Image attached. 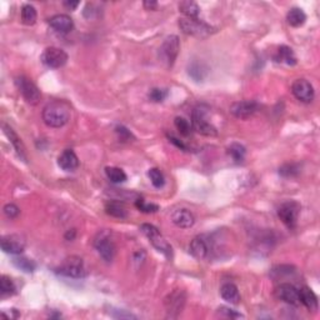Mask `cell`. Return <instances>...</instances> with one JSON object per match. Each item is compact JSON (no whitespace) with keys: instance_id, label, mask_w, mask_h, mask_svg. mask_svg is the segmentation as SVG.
<instances>
[{"instance_id":"obj_21","label":"cell","mask_w":320,"mask_h":320,"mask_svg":"<svg viewBox=\"0 0 320 320\" xmlns=\"http://www.w3.org/2000/svg\"><path fill=\"white\" fill-rule=\"evenodd\" d=\"M220 295L224 300L230 304H239V301H240V294H239L238 286L233 283L224 284L220 288Z\"/></svg>"},{"instance_id":"obj_4","label":"cell","mask_w":320,"mask_h":320,"mask_svg":"<svg viewBox=\"0 0 320 320\" xmlns=\"http://www.w3.org/2000/svg\"><path fill=\"white\" fill-rule=\"evenodd\" d=\"M180 50V42L176 35H169L164 39L163 44L160 45L158 57L161 64L165 68H171L175 63L176 57Z\"/></svg>"},{"instance_id":"obj_2","label":"cell","mask_w":320,"mask_h":320,"mask_svg":"<svg viewBox=\"0 0 320 320\" xmlns=\"http://www.w3.org/2000/svg\"><path fill=\"white\" fill-rule=\"evenodd\" d=\"M140 230H142V233L149 239L152 245L154 246L158 251L163 253L168 259L173 258V248H171L170 244L166 241V239L164 238L163 234L160 233L159 229H158L157 226L152 225V224H142V225H140Z\"/></svg>"},{"instance_id":"obj_34","label":"cell","mask_w":320,"mask_h":320,"mask_svg":"<svg viewBox=\"0 0 320 320\" xmlns=\"http://www.w3.org/2000/svg\"><path fill=\"white\" fill-rule=\"evenodd\" d=\"M174 124H175L176 130L180 133L183 137H188L191 132V128L190 124H189L188 120L183 117H176L175 120H174Z\"/></svg>"},{"instance_id":"obj_33","label":"cell","mask_w":320,"mask_h":320,"mask_svg":"<svg viewBox=\"0 0 320 320\" xmlns=\"http://www.w3.org/2000/svg\"><path fill=\"white\" fill-rule=\"evenodd\" d=\"M148 176H149L150 181H152V184L155 186V188L158 189L163 188L164 184H165V178H164L163 173H161L158 168L149 169V171H148Z\"/></svg>"},{"instance_id":"obj_38","label":"cell","mask_w":320,"mask_h":320,"mask_svg":"<svg viewBox=\"0 0 320 320\" xmlns=\"http://www.w3.org/2000/svg\"><path fill=\"white\" fill-rule=\"evenodd\" d=\"M4 214L9 219H15L20 214V209L15 204H7L4 206Z\"/></svg>"},{"instance_id":"obj_10","label":"cell","mask_w":320,"mask_h":320,"mask_svg":"<svg viewBox=\"0 0 320 320\" xmlns=\"http://www.w3.org/2000/svg\"><path fill=\"white\" fill-rule=\"evenodd\" d=\"M40 60L45 67L50 68V69H59L67 64L68 54L60 48L50 47L43 52Z\"/></svg>"},{"instance_id":"obj_18","label":"cell","mask_w":320,"mask_h":320,"mask_svg":"<svg viewBox=\"0 0 320 320\" xmlns=\"http://www.w3.org/2000/svg\"><path fill=\"white\" fill-rule=\"evenodd\" d=\"M58 165L65 171H74L79 166V159L72 149H67L58 158Z\"/></svg>"},{"instance_id":"obj_40","label":"cell","mask_w":320,"mask_h":320,"mask_svg":"<svg viewBox=\"0 0 320 320\" xmlns=\"http://www.w3.org/2000/svg\"><path fill=\"white\" fill-rule=\"evenodd\" d=\"M115 130H117V133L119 134V138L122 140H129L130 138H132V133H130L127 128L118 127Z\"/></svg>"},{"instance_id":"obj_12","label":"cell","mask_w":320,"mask_h":320,"mask_svg":"<svg viewBox=\"0 0 320 320\" xmlns=\"http://www.w3.org/2000/svg\"><path fill=\"white\" fill-rule=\"evenodd\" d=\"M291 92L301 103H311L314 99L313 85L305 79H296L291 85Z\"/></svg>"},{"instance_id":"obj_35","label":"cell","mask_w":320,"mask_h":320,"mask_svg":"<svg viewBox=\"0 0 320 320\" xmlns=\"http://www.w3.org/2000/svg\"><path fill=\"white\" fill-rule=\"evenodd\" d=\"M135 206H137L140 211H143V213H155V211L159 210V205L153 203H147V201L142 198L137 199Z\"/></svg>"},{"instance_id":"obj_32","label":"cell","mask_w":320,"mask_h":320,"mask_svg":"<svg viewBox=\"0 0 320 320\" xmlns=\"http://www.w3.org/2000/svg\"><path fill=\"white\" fill-rule=\"evenodd\" d=\"M17 290V286H15L14 281L7 275H3L0 278V291H2L3 295H13Z\"/></svg>"},{"instance_id":"obj_24","label":"cell","mask_w":320,"mask_h":320,"mask_svg":"<svg viewBox=\"0 0 320 320\" xmlns=\"http://www.w3.org/2000/svg\"><path fill=\"white\" fill-rule=\"evenodd\" d=\"M188 74L193 78L195 82H203L208 74V68L203 63L194 62L188 67Z\"/></svg>"},{"instance_id":"obj_36","label":"cell","mask_w":320,"mask_h":320,"mask_svg":"<svg viewBox=\"0 0 320 320\" xmlns=\"http://www.w3.org/2000/svg\"><path fill=\"white\" fill-rule=\"evenodd\" d=\"M299 171L300 170H299V166L296 164H285L279 169V174L284 178H291V176L298 175Z\"/></svg>"},{"instance_id":"obj_16","label":"cell","mask_w":320,"mask_h":320,"mask_svg":"<svg viewBox=\"0 0 320 320\" xmlns=\"http://www.w3.org/2000/svg\"><path fill=\"white\" fill-rule=\"evenodd\" d=\"M49 25L58 33H63V34H67L70 33L74 28V23L73 19L69 15L65 14H58L54 15L53 18H50Z\"/></svg>"},{"instance_id":"obj_11","label":"cell","mask_w":320,"mask_h":320,"mask_svg":"<svg viewBox=\"0 0 320 320\" xmlns=\"http://www.w3.org/2000/svg\"><path fill=\"white\" fill-rule=\"evenodd\" d=\"M25 246H27V240L20 234H9L2 238V249L8 254H13V255L22 254Z\"/></svg>"},{"instance_id":"obj_15","label":"cell","mask_w":320,"mask_h":320,"mask_svg":"<svg viewBox=\"0 0 320 320\" xmlns=\"http://www.w3.org/2000/svg\"><path fill=\"white\" fill-rule=\"evenodd\" d=\"M276 296L280 300L285 301V303L290 304V305H299L300 304V299H299V289L291 285L289 283H283L276 288Z\"/></svg>"},{"instance_id":"obj_41","label":"cell","mask_w":320,"mask_h":320,"mask_svg":"<svg viewBox=\"0 0 320 320\" xmlns=\"http://www.w3.org/2000/svg\"><path fill=\"white\" fill-rule=\"evenodd\" d=\"M169 140H170V142L173 143V144H175L176 147H178V148H180V149H183V150H186V149H188V148H186V145H185V144H183V143H181L180 140L176 139V138H174L173 135H169Z\"/></svg>"},{"instance_id":"obj_20","label":"cell","mask_w":320,"mask_h":320,"mask_svg":"<svg viewBox=\"0 0 320 320\" xmlns=\"http://www.w3.org/2000/svg\"><path fill=\"white\" fill-rule=\"evenodd\" d=\"M3 129H4V133H5V135L8 137V139L10 140V143H12L13 147H14L18 157H19L23 161H27V153H25V147H24V144H23L22 139L18 137L17 133H15L14 130H13L12 128L9 127V125L3 124Z\"/></svg>"},{"instance_id":"obj_7","label":"cell","mask_w":320,"mask_h":320,"mask_svg":"<svg viewBox=\"0 0 320 320\" xmlns=\"http://www.w3.org/2000/svg\"><path fill=\"white\" fill-rule=\"evenodd\" d=\"M59 273L62 275L69 276V278H74V279H79V278H84L87 275V269H85L84 261L80 256H68L63 264L60 265V268L58 269Z\"/></svg>"},{"instance_id":"obj_13","label":"cell","mask_w":320,"mask_h":320,"mask_svg":"<svg viewBox=\"0 0 320 320\" xmlns=\"http://www.w3.org/2000/svg\"><path fill=\"white\" fill-rule=\"evenodd\" d=\"M259 109V104L255 100H241L230 105V113L239 119H246L255 114Z\"/></svg>"},{"instance_id":"obj_23","label":"cell","mask_w":320,"mask_h":320,"mask_svg":"<svg viewBox=\"0 0 320 320\" xmlns=\"http://www.w3.org/2000/svg\"><path fill=\"white\" fill-rule=\"evenodd\" d=\"M105 211H107V214H109L110 216H114V218L118 219H124L128 216L127 209H125V206L123 205L120 201L112 200L109 201V203H107V205H105Z\"/></svg>"},{"instance_id":"obj_26","label":"cell","mask_w":320,"mask_h":320,"mask_svg":"<svg viewBox=\"0 0 320 320\" xmlns=\"http://www.w3.org/2000/svg\"><path fill=\"white\" fill-rule=\"evenodd\" d=\"M275 59L278 60V62L285 63L286 65H290V67H293V65L296 64V58L295 55H294L293 49L286 47V45H281V47L279 48Z\"/></svg>"},{"instance_id":"obj_5","label":"cell","mask_w":320,"mask_h":320,"mask_svg":"<svg viewBox=\"0 0 320 320\" xmlns=\"http://www.w3.org/2000/svg\"><path fill=\"white\" fill-rule=\"evenodd\" d=\"M206 113H208L206 105H198L194 108L193 114H191V124H193L194 130L198 132L199 134L205 135V137H215L218 132H216V128L206 120Z\"/></svg>"},{"instance_id":"obj_9","label":"cell","mask_w":320,"mask_h":320,"mask_svg":"<svg viewBox=\"0 0 320 320\" xmlns=\"http://www.w3.org/2000/svg\"><path fill=\"white\" fill-rule=\"evenodd\" d=\"M301 206L300 204L296 203L294 200L285 201L281 204L278 209V215L280 220L285 224L288 228L293 229L295 228L296 223H298L299 214H300Z\"/></svg>"},{"instance_id":"obj_25","label":"cell","mask_w":320,"mask_h":320,"mask_svg":"<svg viewBox=\"0 0 320 320\" xmlns=\"http://www.w3.org/2000/svg\"><path fill=\"white\" fill-rule=\"evenodd\" d=\"M286 20H288V23L291 27L299 28L305 23L306 15L305 13L303 12V9H300V8H293V9H290L288 12Z\"/></svg>"},{"instance_id":"obj_44","label":"cell","mask_w":320,"mask_h":320,"mask_svg":"<svg viewBox=\"0 0 320 320\" xmlns=\"http://www.w3.org/2000/svg\"><path fill=\"white\" fill-rule=\"evenodd\" d=\"M75 235H77V230H75V229H72V230L67 231V234H65V239L69 241H72V240H74Z\"/></svg>"},{"instance_id":"obj_37","label":"cell","mask_w":320,"mask_h":320,"mask_svg":"<svg viewBox=\"0 0 320 320\" xmlns=\"http://www.w3.org/2000/svg\"><path fill=\"white\" fill-rule=\"evenodd\" d=\"M166 97H168V90L161 89V88H153L149 92V99L152 100V102L160 103L163 102Z\"/></svg>"},{"instance_id":"obj_31","label":"cell","mask_w":320,"mask_h":320,"mask_svg":"<svg viewBox=\"0 0 320 320\" xmlns=\"http://www.w3.org/2000/svg\"><path fill=\"white\" fill-rule=\"evenodd\" d=\"M13 264H14L17 268H19L20 270L25 271V273H33L37 268L35 263L30 259L24 258V256H19V258H14L13 259Z\"/></svg>"},{"instance_id":"obj_29","label":"cell","mask_w":320,"mask_h":320,"mask_svg":"<svg viewBox=\"0 0 320 320\" xmlns=\"http://www.w3.org/2000/svg\"><path fill=\"white\" fill-rule=\"evenodd\" d=\"M37 10L33 5L25 4L22 8V22L25 25H34L37 22Z\"/></svg>"},{"instance_id":"obj_3","label":"cell","mask_w":320,"mask_h":320,"mask_svg":"<svg viewBox=\"0 0 320 320\" xmlns=\"http://www.w3.org/2000/svg\"><path fill=\"white\" fill-rule=\"evenodd\" d=\"M94 246L99 255L104 259L105 261H112L114 259L115 253H117V246H115L114 240H113L112 231L108 229L98 231L94 238Z\"/></svg>"},{"instance_id":"obj_6","label":"cell","mask_w":320,"mask_h":320,"mask_svg":"<svg viewBox=\"0 0 320 320\" xmlns=\"http://www.w3.org/2000/svg\"><path fill=\"white\" fill-rule=\"evenodd\" d=\"M179 27L183 30V33L193 37L203 38L208 37L214 32L210 25L205 24L204 22H200L199 19H193V18H181L179 20Z\"/></svg>"},{"instance_id":"obj_17","label":"cell","mask_w":320,"mask_h":320,"mask_svg":"<svg viewBox=\"0 0 320 320\" xmlns=\"http://www.w3.org/2000/svg\"><path fill=\"white\" fill-rule=\"evenodd\" d=\"M171 220L176 226L181 229L191 228L195 223V218L188 209H179V210L174 211L171 215Z\"/></svg>"},{"instance_id":"obj_43","label":"cell","mask_w":320,"mask_h":320,"mask_svg":"<svg viewBox=\"0 0 320 320\" xmlns=\"http://www.w3.org/2000/svg\"><path fill=\"white\" fill-rule=\"evenodd\" d=\"M144 8L148 10H155L158 8L157 2H144Z\"/></svg>"},{"instance_id":"obj_1","label":"cell","mask_w":320,"mask_h":320,"mask_svg":"<svg viewBox=\"0 0 320 320\" xmlns=\"http://www.w3.org/2000/svg\"><path fill=\"white\" fill-rule=\"evenodd\" d=\"M43 120L50 128H62L70 120L72 110L63 100H53L43 109Z\"/></svg>"},{"instance_id":"obj_14","label":"cell","mask_w":320,"mask_h":320,"mask_svg":"<svg viewBox=\"0 0 320 320\" xmlns=\"http://www.w3.org/2000/svg\"><path fill=\"white\" fill-rule=\"evenodd\" d=\"M184 304H185V293L179 289L169 294L168 298L165 299L166 311L170 316H178V314L183 310Z\"/></svg>"},{"instance_id":"obj_8","label":"cell","mask_w":320,"mask_h":320,"mask_svg":"<svg viewBox=\"0 0 320 320\" xmlns=\"http://www.w3.org/2000/svg\"><path fill=\"white\" fill-rule=\"evenodd\" d=\"M15 85L19 89L20 94L23 95L27 103L32 105H37L42 99V93H40L39 88L27 77H18L15 79Z\"/></svg>"},{"instance_id":"obj_30","label":"cell","mask_w":320,"mask_h":320,"mask_svg":"<svg viewBox=\"0 0 320 320\" xmlns=\"http://www.w3.org/2000/svg\"><path fill=\"white\" fill-rule=\"evenodd\" d=\"M228 154L233 158L234 161L241 163L244 160V158H245L246 150L244 148V145L239 144V143H233V144H230L228 147Z\"/></svg>"},{"instance_id":"obj_39","label":"cell","mask_w":320,"mask_h":320,"mask_svg":"<svg viewBox=\"0 0 320 320\" xmlns=\"http://www.w3.org/2000/svg\"><path fill=\"white\" fill-rule=\"evenodd\" d=\"M218 310H219V313L225 314L226 316H230V318H241L240 314L236 313V311H234L233 309L226 308V306H220V308H219Z\"/></svg>"},{"instance_id":"obj_42","label":"cell","mask_w":320,"mask_h":320,"mask_svg":"<svg viewBox=\"0 0 320 320\" xmlns=\"http://www.w3.org/2000/svg\"><path fill=\"white\" fill-rule=\"evenodd\" d=\"M78 5H79V2H64V7L69 10L77 9Z\"/></svg>"},{"instance_id":"obj_22","label":"cell","mask_w":320,"mask_h":320,"mask_svg":"<svg viewBox=\"0 0 320 320\" xmlns=\"http://www.w3.org/2000/svg\"><path fill=\"white\" fill-rule=\"evenodd\" d=\"M189 251L196 259H204L208 255V245L203 238H194L189 245Z\"/></svg>"},{"instance_id":"obj_27","label":"cell","mask_w":320,"mask_h":320,"mask_svg":"<svg viewBox=\"0 0 320 320\" xmlns=\"http://www.w3.org/2000/svg\"><path fill=\"white\" fill-rule=\"evenodd\" d=\"M179 10L185 15V18H193V19H198V15L200 13V8L194 2L179 3Z\"/></svg>"},{"instance_id":"obj_28","label":"cell","mask_w":320,"mask_h":320,"mask_svg":"<svg viewBox=\"0 0 320 320\" xmlns=\"http://www.w3.org/2000/svg\"><path fill=\"white\" fill-rule=\"evenodd\" d=\"M105 174H107L108 179L115 184L124 183L127 180L125 171L123 169L117 168V166H108V168H105Z\"/></svg>"},{"instance_id":"obj_19","label":"cell","mask_w":320,"mask_h":320,"mask_svg":"<svg viewBox=\"0 0 320 320\" xmlns=\"http://www.w3.org/2000/svg\"><path fill=\"white\" fill-rule=\"evenodd\" d=\"M299 299H300V303L303 304L309 311L315 313V311L318 310V298H316L315 293H314L310 288L303 286V288L299 289Z\"/></svg>"}]
</instances>
